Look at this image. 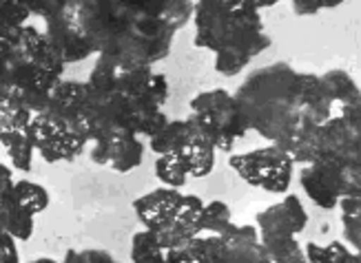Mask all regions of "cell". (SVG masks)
<instances>
[{
  "label": "cell",
  "instance_id": "cell-10",
  "mask_svg": "<svg viewBox=\"0 0 361 263\" xmlns=\"http://www.w3.org/2000/svg\"><path fill=\"white\" fill-rule=\"evenodd\" d=\"M44 23H47L44 36L49 38V42L60 51L62 60H65L67 65L82 62L91 53H96V49H93V44L87 38V34L71 20V15L65 9L56 15L44 18Z\"/></svg>",
  "mask_w": 361,
  "mask_h": 263
},
{
  "label": "cell",
  "instance_id": "cell-32",
  "mask_svg": "<svg viewBox=\"0 0 361 263\" xmlns=\"http://www.w3.org/2000/svg\"><path fill=\"white\" fill-rule=\"evenodd\" d=\"M20 252H18V239L0 226V263H18Z\"/></svg>",
  "mask_w": 361,
  "mask_h": 263
},
{
  "label": "cell",
  "instance_id": "cell-19",
  "mask_svg": "<svg viewBox=\"0 0 361 263\" xmlns=\"http://www.w3.org/2000/svg\"><path fill=\"white\" fill-rule=\"evenodd\" d=\"M322 80L328 89V96H331L333 104L346 106V104H361V93H359V84L353 80V77L341 71V69H333L322 75Z\"/></svg>",
  "mask_w": 361,
  "mask_h": 263
},
{
  "label": "cell",
  "instance_id": "cell-13",
  "mask_svg": "<svg viewBox=\"0 0 361 263\" xmlns=\"http://www.w3.org/2000/svg\"><path fill=\"white\" fill-rule=\"evenodd\" d=\"M204 201L197 195H182L178 212L166 228L158 230V239L164 250L186 243L188 239H193L195 235H202L200 230V217H202Z\"/></svg>",
  "mask_w": 361,
  "mask_h": 263
},
{
  "label": "cell",
  "instance_id": "cell-20",
  "mask_svg": "<svg viewBox=\"0 0 361 263\" xmlns=\"http://www.w3.org/2000/svg\"><path fill=\"white\" fill-rule=\"evenodd\" d=\"M266 252L271 257V263H304L306 255L295 235H271L259 237Z\"/></svg>",
  "mask_w": 361,
  "mask_h": 263
},
{
  "label": "cell",
  "instance_id": "cell-17",
  "mask_svg": "<svg viewBox=\"0 0 361 263\" xmlns=\"http://www.w3.org/2000/svg\"><path fill=\"white\" fill-rule=\"evenodd\" d=\"M0 226L18 241H27L34 235V214L27 212L13 195V186L0 195Z\"/></svg>",
  "mask_w": 361,
  "mask_h": 263
},
{
  "label": "cell",
  "instance_id": "cell-28",
  "mask_svg": "<svg viewBox=\"0 0 361 263\" xmlns=\"http://www.w3.org/2000/svg\"><path fill=\"white\" fill-rule=\"evenodd\" d=\"M20 7H25L31 15H40V18H49V15L60 13L67 7L69 0H13Z\"/></svg>",
  "mask_w": 361,
  "mask_h": 263
},
{
  "label": "cell",
  "instance_id": "cell-27",
  "mask_svg": "<svg viewBox=\"0 0 361 263\" xmlns=\"http://www.w3.org/2000/svg\"><path fill=\"white\" fill-rule=\"evenodd\" d=\"M155 177H158L164 186H171V188H182V186L188 181L184 164L173 153L158 155V160H155Z\"/></svg>",
  "mask_w": 361,
  "mask_h": 263
},
{
  "label": "cell",
  "instance_id": "cell-7",
  "mask_svg": "<svg viewBox=\"0 0 361 263\" xmlns=\"http://www.w3.org/2000/svg\"><path fill=\"white\" fill-rule=\"evenodd\" d=\"M228 166L238 173L248 186H255L266 193H288L293 181L295 162L290 153L275 144L255 148L248 153L231 155Z\"/></svg>",
  "mask_w": 361,
  "mask_h": 263
},
{
  "label": "cell",
  "instance_id": "cell-22",
  "mask_svg": "<svg viewBox=\"0 0 361 263\" xmlns=\"http://www.w3.org/2000/svg\"><path fill=\"white\" fill-rule=\"evenodd\" d=\"M131 261L135 263H164V248L160 245L158 232L140 230L131 239Z\"/></svg>",
  "mask_w": 361,
  "mask_h": 263
},
{
  "label": "cell",
  "instance_id": "cell-5",
  "mask_svg": "<svg viewBox=\"0 0 361 263\" xmlns=\"http://www.w3.org/2000/svg\"><path fill=\"white\" fill-rule=\"evenodd\" d=\"M300 184L312 204L324 210H333L341 197L361 195V162L317 158L310 164H304Z\"/></svg>",
  "mask_w": 361,
  "mask_h": 263
},
{
  "label": "cell",
  "instance_id": "cell-2",
  "mask_svg": "<svg viewBox=\"0 0 361 263\" xmlns=\"http://www.w3.org/2000/svg\"><path fill=\"white\" fill-rule=\"evenodd\" d=\"M262 9L253 0H197L193 9L197 49L215 53V71L233 77L271 46Z\"/></svg>",
  "mask_w": 361,
  "mask_h": 263
},
{
  "label": "cell",
  "instance_id": "cell-31",
  "mask_svg": "<svg viewBox=\"0 0 361 263\" xmlns=\"http://www.w3.org/2000/svg\"><path fill=\"white\" fill-rule=\"evenodd\" d=\"M343 0H293V9L297 15H315L322 9L339 7Z\"/></svg>",
  "mask_w": 361,
  "mask_h": 263
},
{
  "label": "cell",
  "instance_id": "cell-21",
  "mask_svg": "<svg viewBox=\"0 0 361 263\" xmlns=\"http://www.w3.org/2000/svg\"><path fill=\"white\" fill-rule=\"evenodd\" d=\"M0 144L7 150L9 160L13 164V168L23 170V173H29L31 170V162H34V146L27 139L25 131H9L0 135Z\"/></svg>",
  "mask_w": 361,
  "mask_h": 263
},
{
  "label": "cell",
  "instance_id": "cell-11",
  "mask_svg": "<svg viewBox=\"0 0 361 263\" xmlns=\"http://www.w3.org/2000/svg\"><path fill=\"white\" fill-rule=\"evenodd\" d=\"M259 237L271 235H300L308 226V212L302 206V199L297 195L284 197V201L273 204L255 217Z\"/></svg>",
  "mask_w": 361,
  "mask_h": 263
},
{
  "label": "cell",
  "instance_id": "cell-30",
  "mask_svg": "<svg viewBox=\"0 0 361 263\" xmlns=\"http://www.w3.org/2000/svg\"><path fill=\"white\" fill-rule=\"evenodd\" d=\"M341 224H343V235H346L348 243L359 252L361 248V212H341Z\"/></svg>",
  "mask_w": 361,
  "mask_h": 263
},
{
  "label": "cell",
  "instance_id": "cell-15",
  "mask_svg": "<svg viewBox=\"0 0 361 263\" xmlns=\"http://www.w3.org/2000/svg\"><path fill=\"white\" fill-rule=\"evenodd\" d=\"M18 44H20V49L25 51V56L29 58V62H34L38 69L62 77L67 62L62 60L60 51L49 42V38H47L42 31H38L36 27H31V25H25L20 29V34H18Z\"/></svg>",
  "mask_w": 361,
  "mask_h": 263
},
{
  "label": "cell",
  "instance_id": "cell-24",
  "mask_svg": "<svg viewBox=\"0 0 361 263\" xmlns=\"http://www.w3.org/2000/svg\"><path fill=\"white\" fill-rule=\"evenodd\" d=\"M29 15L31 13L13 0H0V40L18 42V34Z\"/></svg>",
  "mask_w": 361,
  "mask_h": 263
},
{
  "label": "cell",
  "instance_id": "cell-4",
  "mask_svg": "<svg viewBox=\"0 0 361 263\" xmlns=\"http://www.w3.org/2000/svg\"><path fill=\"white\" fill-rule=\"evenodd\" d=\"M188 263H271L255 226L231 224L222 235H195L186 241Z\"/></svg>",
  "mask_w": 361,
  "mask_h": 263
},
{
  "label": "cell",
  "instance_id": "cell-25",
  "mask_svg": "<svg viewBox=\"0 0 361 263\" xmlns=\"http://www.w3.org/2000/svg\"><path fill=\"white\" fill-rule=\"evenodd\" d=\"M13 195L20 201V206L34 217L49 206V193H47L44 186L36 181H29V179L13 181Z\"/></svg>",
  "mask_w": 361,
  "mask_h": 263
},
{
  "label": "cell",
  "instance_id": "cell-12",
  "mask_svg": "<svg viewBox=\"0 0 361 263\" xmlns=\"http://www.w3.org/2000/svg\"><path fill=\"white\" fill-rule=\"evenodd\" d=\"M180 199H182L180 188L162 186V188H155L142 197H137L133 201V212L137 217V222L142 224V228L158 232L173 222L178 206H180Z\"/></svg>",
  "mask_w": 361,
  "mask_h": 263
},
{
  "label": "cell",
  "instance_id": "cell-9",
  "mask_svg": "<svg viewBox=\"0 0 361 263\" xmlns=\"http://www.w3.org/2000/svg\"><path fill=\"white\" fill-rule=\"evenodd\" d=\"M153 73L155 71L151 67H124L111 58L98 56V62L91 69L87 82L91 89L120 91L127 98H137L149 89Z\"/></svg>",
  "mask_w": 361,
  "mask_h": 263
},
{
  "label": "cell",
  "instance_id": "cell-6",
  "mask_svg": "<svg viewBox=\"0 0 361 263\" xmlns=\"http://www.w3.org/2000/svg\"><path fill=\"white\" fill-rule=\"evenodd\" d=\"M290 158L295 164H310L317 158L361 162V129H355L341 115H331L293 148Z\"/></svg>",
  "mask_w": 361,
  "mask_h": 263
},
{
  "label": "cell",
  "instance_id": "cell-34",
  "mask_svg": "<svg viewBox=\"0 0 361 263\" xmlns=\"http://www.w3.org/2000/svg\"><path fill=\"white\" fill-rule=\"evenodd\" d=\"M82 3H87V0H69L67 5H82Z\"/></svg>",
  "mask_w": 361,
  "mask_h": 263
},
{
  "label": "cell",
  "instance_id": "cell-18",
  "mask_svg": "<svg viewBox=\"0 0 361 263\" xmlns=\"http://www.w3.org/2000/svg\"><path fill=\"white\" fill-rule=\"evenodd\" d=\"M195 127L191 120H169L166 127L160 129L155 135L149 137V146L155 155H166V153H178L180 146L193 135Z\"/></svg>",
  "mask_w": 361,
  "mask_h": 263
},
{
  "label": "cell",
  "instance_id": "cell-14",
  "mask_svg": "<svg viewBox=\"0 0 361 263\" xmlns=\"http://www.w3.org/2000/svg\"><path fill=\"white\" fill-rule=\"evenodd\" d=\"M87 100H89V84L87 82L60 80L51 91L49 104H47L44 111H49L51 115L60 117L62 122H67L69 127L75 131V124L85 111Z\"/></svg>",
  "mask_w": 361,
  "mask_h": 263
},
{
  "label": "cell",
  "instance_id": "cell-16",
  "mask_svg": "<svg viewBox=\"0 0 361 263\" xmlns=\"http://www.w3.org/2000/svg\"><path fill=\"white\" fill-rule=\"evenodd\" d=\"M173 155H178L180 162L184 164L188 177H207L215 168L217 148L209 142L207 137H202L200 131L195 129L193 135L188 137L186 142L180 146V150Z\"/></svg>",
  "mask_w": 361,
  "mask_h": 263
},
{
  "label": "cell",
  "instance_id": "cell-33",
  "mask_svg": "<svg viewBox=\"0 0 361 263\" xmlns=\"http://www.w3.org/2000/svg\"><path fill=\"white\" fill-rule=\"evenodd\" d=\"M253 3L257 5V9H266V7H275L279 0H253Z\"/></svg>",
  "mask_w": 361,
  "mask_h": 263
},
{
  "label": "cell",
  "instance_id": "cell-23",
  "mask_svg": "<svg viewBox=\"0 0 361 263\" xmlns=\"http://www.w3.org/2000/svg\"><path fill=\"white\" fill-rule=\"evenodd\" d=\"M304 255H306V261L310 263H359L361 261L359 252H350L348 248L339 241H333L328 245H317L308 241L304 245Z\"/></svg>",
  "mask_w": 361,
  "mask_h": 263
},
{
  "label": "cell",
  "instance_id": "cell-29",
  "mask_svg": "<svg viewBox=\"0 0 361 263\" xmlns=\"http://www.w3.org/2000/svg\"><path fill=\"white\" fill-rule=\"evenodd\" d=\"M67 263H106L114 261V255L102 248H82V250H69L65 255Z\"/></svg>",
  "mask_w": 361,
  "mask_h": 263
},
{
  "label": "cell",
  "instance_id": "cell-3",
  "mask_svg": "<svg viewBox=\"0 0 361 263\" xmlns=\"http://www.w3.org/2000/svg\"><path fill=\"white\" fill-rule=\"evenodd\" d=\"M188 106H191L188 120L200 131V135L207 137L217 150L231 153L233 146L238 144V139L248 133L235 96H231L226 89L197 93L188 102Z\"/></svg>",
  "mask_w": 361,
  "mask_h": 263
},
{
  "label": "cell",
  "instance_id": "cell-26",
  "mask_svg": "<svg viewBox=\"0 0 361 263\" xmlns=\"http://www.w3.org/2000/svg\"><path fill=\"white\" fill-rule=\"evenodd\" d=\"M233 224V214L231 208L224 204V201H209L202 208V217H200V230L209 232V235H222V232L228 230V226Z\"/></svg>",
  "mask_w": 361,
  "mask_h": 263
},
{
  "label": "cell",
  "instance_id": "cell-1",
  "mask_svg": "<svg viewBox=\"0 0 361 263\" xmlns=\"http://www.w3.org/2000/svg\"><path fill=\"white\" fill-rule=\"evenodd\" d=\"M242 120L275 146L293 148L333 115V100L322 75L295 71L286 62L250 73L235 93Z\"/></svg>",
  "mask_w": 361,
  "mask_h": 263
},
{
  "label": "cell",
  "instance_id": "cell-8",
  "mask_svg": "<svg viewBox=\"0 0 361 263\" xmlns=\"http://www.w3.org/2000/svg\"><path fill=\"white\" fill-rule=\"evenodd\" d=\"M145 158V142L129 129H114L91 148V160L98 166H109L118 173H131L133 168L142 164Z\"/></svg>",
  "mask_w": 361,
  "mask_h": 263
}]
</instances>
